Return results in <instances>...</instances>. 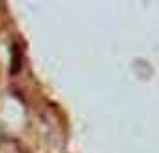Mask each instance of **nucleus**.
I'll return each mask as SVG.
<instances>
[{"instance_id":"obj_1","label":"nucleus","mask_w":159,"mask_h":153,"mask_svg":"<svg viewBox=\"0 0 159 153\" xmlns=\"http://www.w3.org/2000/svg\"><path fill=\"white\" fill-rule=\"evenodd\" d=\"M22 68V53H20V48L18 46H13V66H11V73L16 75Z\"/></svg>"}]
</instances>
